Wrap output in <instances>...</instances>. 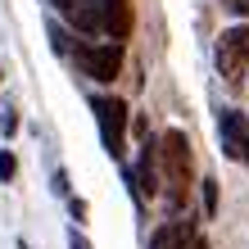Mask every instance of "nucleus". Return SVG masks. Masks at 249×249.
<instances>
[{"instance_id": "1", "label": "nucleus", "mask_w": 249, "mask_h": 249, "mask_svg": "<svg viewBox=\"0 0 249 249\" xmlns=\"http://www.w3.org/2000/svg\"><path fill=\"white\" fill-rule=\"evenodd\" d=\"M195 186V154H190V136L186 131H163L159 136V190L168 195L172 209H181Z\"/></svg>"}, {"instance_id": "2", "label": "nucleus", "mask_w": 249, "mask_h": 249, "mask_svg": "<svg viewBox=\"0 0 249 249\" xmlns=\"http://www.w3.org/2000/svg\"><path fill=\"white\" fill-rule=\"evenodd\" d=\"M95 123H100V136H105V150L113 159H123V145H127V123H131V113L118 95H105V100H95Z\"/></svg>"}, {"instance_id": "3", "label": "nucleus", "mask_w": 249, "mask_h": 249, "mask_svg": "<svg viewBox=\"0 0 249 249\" xmlns=\"http://www.w3.org/2000/svg\"><path fill=\"white\" fill-rule=\"evenodd\" d=\"M217 68L227 72V82L245 77V68H249V23L227 27V32L217 36Z\"/></svg>"}, {"instance_id": "4", "label": "nucleus", "mask_w": 249, "mask_h": 249, "mask_svg": "<svg viewBox=\"0 0 249 249\" xmlns=\"http://www.w3.org/2000/svg\"><path fill=\"white\" fill-rule=\"evenodd\" d=\"M82 68H86V77H95V82H113L123 72V41H109V46H77V54H72Z\"/></svg>"}, {"instance_id": "5", "label": "nucleus", "mask_w": 249, "mask_h": 249, "mask_svg": "<svg viewBox=\"0 0 249 249\" xmlns=\"http://www.w3.org/2000/svg\"><path fill=\"white\" fill-rule=\"evenodd\" d=\"M123 177H127V186H131V195H136V204H150V199L159 195V141H145L136 168H127Z\"/></svg>"}, {"instance_id": "6", "label": "nucleus", "mask_w": 249, "mask_h": 249, "mask_svg": "<svg viewBox=\"0 0 249 249\" xmlns=\"http://www.w3.org/2000/svg\"><path fill=\"white\" fill-rule=\"evenodd\" d=\"M222 145H227V154L236 159V163L249 168V118L245 113H222Z\"/></svg>"}, {"instance_id": "7", "label": "nucleus", "mask_w": 249, "mask_h": 249, "mask_svg": "<svg viewBox=\"0 0 249 249\" xmlns=\"http://www.w3.org/2000/svg\"><path fill=\"white\" fill-rule=\"evenodd\" d=\"M100 5V32H109L113 41L131 36V0H95Z\"/></svg>"}, {"instance_id": "8", "label": "nucleus", "mask_w": 249, "mask_h": 249, "mask_svg": "<svg viewBox=\"0 0 249 249\" xmlns=\"http://www.w3.org/2000/svg\"><path fill=\"white\" fill-rule=\"evenodd\" d=\"M190 236H195V222H168L150 236V249H186Z\"/></svg>"}, {"instance_id": "9", "label": "nucleus", "mask_w": 249, "mask_h": 249, "mask_svg": "<svg viewBox=\"0 0 249 249\" xmlns=\"http://www.w3.org/2000/svg\"><path fill=\"white\" fill-rule=\"evenodd\" d=\"M50 50H54V54H64V59H72V54H77V36H72L68 27L50 23Z\"/></svg>"}, {"instance_id": "10", "label": "nucleus", "mask_w": 249, "mask_h": 249, "mask_svg": "<svg viewBox=\"0 0 249 249\" xmlns=\"http://www.w3.org/2000/svg\"><path fill=\"white\" fill-rule=\"evenodd\" d=\"M14 131H18V109L0 105V136H14Z\"/></svg>"}, {"instance_id": "11", "label": "nucleus", "mask_w": 249, "mask_h": 249, "mask_svg": "<svg viewBox=\"0 0 249 249\" xmlns=\"http://www.w3.org/2000/svg\"><path fill=\"white\" fill-rule=\"evenodd\" d=\"M14 172H18V159H14V150H0V181H14Z\"/></svg>"}, {"instance_id": "12", "label": "nucleus", "mask_w": 249, "mask_h": 249, "mask_svg": "<svg viewBox=\"0 0 249 249\" xmlns=\"http://www.w3.org/2000/svg\"><path fill=\"white\" fill-rule=\"evenodd\" d=\"M204 213H209V217L217 213V181L213 177H204Z\"/></svg>"}, {"instance_id": "13", "label": "nucleus", "mask_w": 249, "mask_h": 249, "mask_svg": "<svg viewBox=\"0 0 249 249\" xmlns=\"http://www.w3.org/2000/svg\"><path fill=\"white\" fill-rule=\"evenodd\" d=\"M68 213H72V222H86V199H72L68 195Z\"/></svg>"}, {"instance_id": "14", "label": "nucleus", "mask_w": 249, "mask_h": 249, "mask_svg": "<svg viewBox=\"0 0 249 249\" xmlns=\"http://www.w3.org/2000/svg\"><path fill=\"white\" fill-rule=\"evenodd\" d=\"M54 195H64V199L72 195V186H68V172H54Z\"/></svg>"}, {"instance_id": "15", "label": "nucleus", "mask_w": 249, "mask_h": 249, "mask_svg": "<svg viewBox=\"0 0 249 249\" xmlns=\"http://www.w3.org/2000/svg\"><path fill=\"white\" fill-rule=\"evenodd\" d=\"M68 249H91V240H86L82 231H72V236H68Z\"/></svg>"}, {"instance_id": "16", "label": "nucleus", "mask_w": 249, "mask_h": 249, "mask_svg": "<svg viewBox=\"0 0 249 249\" xmlns=\"http://www.w3.org/2000/svg\"><path fill=\"white\" fill-rule=\"evenodd\" d=\"M227 9L231 14H249V0H227Z\"/></svg>"}, {"instance_id": "17", "label": "nucleus", "mask_w": 249, "mask_h": 249, "mask_svg": "<svg viewBox=\"0 0 249 249\" xmlns=\"http://www.w3.org/2000/svg\"><path fill=\"white\" fill-rule=\"evenodd\" d=\"M186 249H209V240H204L199 231H195V236H190V245H186Z\"/></svg>"}, {"instance_id": "18", "label": "nucleus", "mask_w": 249, "mask_h": 249, "mask_svg": "<svg viewBox=\"0 0 249 249\" xmlns=\"http://www.w3.org/2000/svg\"><path fill=\"white\" fill-rule=\"evenodd\" d=\"M0 77H5V68H0Z\"/></svg>"}]
</instances>
